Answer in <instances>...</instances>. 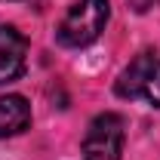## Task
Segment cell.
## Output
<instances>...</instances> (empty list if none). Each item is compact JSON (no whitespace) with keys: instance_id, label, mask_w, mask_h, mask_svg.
<instances>
[{"instance_id":"6da1fadb","label":"cell","mask_w":160,"mask_h":160,"mask_svg":"<svg viewBox=\"0 0 160 160\" xmlns=\"http://www.w3.org/2000/svg\"><path fill=\"white\" fill-rule=\"evenodd\" d=\"M108 19H111V3L108 0H80L62 19L56 37H59L62 46L83 49V46H89V43H96L102 37Z\"/></svg>"},{"instance_id":"7a4b0ae2","label":"cell","mask_w":160,"mask_h":160,"mask_svg":"<svg viewBox=\"0 0 160 160\" xmlns=\"http://www.w3.org/2000/svg\"><path fill=\"white\" fill-rule=\"evenodd\" d=\"M120 99H142L151 108H160V56L142 52L129 62V68L117 77Z\"/></svg>"},{"instance_id":"3957f363","label":"cell","mask_w":160,"mask_h":160,"mask_svg":"<svg viewBox=\"0 0 160 160\" xmlns=\"http://www.w3.org/2000/svg\"><path fill=\"white\" fill-rule=\"evenodd\" d=\"M123 117L114 111H105L89 123L86 136H83V157L86 160H120L123 154Z\"/></svg>"},{"instance_id":"277c9868","label":"cell","mask_w":160,"mask_h":160,"mask_svg":"<svg viewBox=\"0 0 160 160\" xmlns=\"http://www.w3.org/2000/svg\"><path fill=\"white\" fill-rule=\"evenodd\" d=\"M25 56H28V40L12 25H0V86L22 77Z\"/></svg>"},{"instance_id":"5b68a950","label":"cell","mask_w":160,"mask_h":160,"mask_svg":"<svg viewBox=\"0 0 160 160\" xmlns=\"http://www.w3.org/2000/svg\"><path fill=\"white\" fill-rule=\"evenodd\" d=\"M31 126V105L22 96H3L0 99V139L19 136Z\"/></svg>"},{"instance_id":"8992f818","label":"cell","mask_w":160,"mask_h":160,"mask_svg":"<svg viewBox=\"0 0 160 160\" xmlns=\"http://www.w3.org/2000/svg\"><path fill=\"white\" fill-rule=\"evenodd\" d=\"M126 3H129V6L136 9V12H148V9H151L154 3H160V0H126Z\"/></svg>"}]
</instances>
